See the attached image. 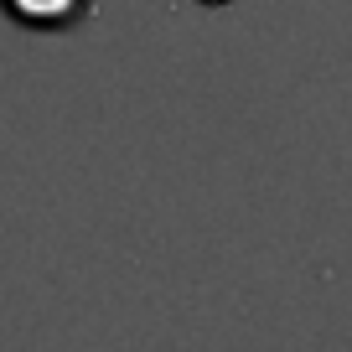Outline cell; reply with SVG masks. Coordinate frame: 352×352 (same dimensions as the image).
I'll use <instances>...</instances> for the list:
<instances>
[{
  "label": "cell",
  "instance_id": "1",
  "mask_svg": "<svg viewBox=\"0 0 352 352\" xmlns=\"http://www.w3.org/2000/svg\"><path fill=\"white\" fill-rule=\"evenodd\" d=\"M0 16L26 32H73L94 16V0H0Z\"/></svg>",
  "mask_w": 352,
  "mask_h": 352
},
{
  "label": "cell",
  "instance_id": "2",
  "mask_svg": "<svg viewBox=\"0 0 352 352\" xmlns=\"http://www.w3.org/2000/svg\"><path fill=\"white\" fill-rule=\"evenodd\" d=\"M202 6H228V0H202Z\"/></svg>",
  "mask_w": 352,
  "mask_h": 352
}]
</instances>
